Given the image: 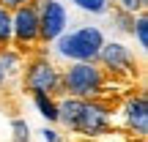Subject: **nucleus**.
<instances>
[{"instance_id": "4", "label": "nucleus", "mask_w": 148, "mask_h": 142, "mask_svg": "<svg viewBox=\"0 0 148 142\" xmlns=\"http://www.w3.org/2000/svg\"><path fill=\"white\" fill-rule=\"evenodd\" d=\"M101 47H104V36L93 25H85L79 30L69 33V36H60L58 41V52L63 58L74 60V63H96Z\"/></svg>"}, {"instance_id": "10", "label": "nucleus", "mask_w": 148, "mask_h": 142, "mask_svg": "<svg viewBox=\"0 0 148 142\" xmlns=\"http://www.w3.org/2000/svg\"><path fill=\"white\" fill-rule=\"evenodd\" d=\"M11 49V14L0 8V52Z\"/></svg>"}, {"instance_id": "5", "label": "nucleus", "mask_w": 148, "mask_h": 142, "mask_svg": "<svg viewBox=\"0 0 148 142\" xmlns=\"http://www.w3.org/2000/svg\"><path fill=\"white\" fill-rule=\"evenodd\" d=\"M11 41L14 52H19L22 58L38 49V8L33 3L11 11Z\"/></svg>"}, {"instance_id": "3", "label": "nucleus", "mask_w": 148, "mask_h": 142, "mask_svg": "<svg viewBox=\"0 0 148 142\" xmlns=\"http://www.w3.org/2000/svg\"><path fill=\"white\" fill-rule=\"evenodd\" d=\"M96 63L104 69V74L110 77V82L115 85V88H121V85H132L134 79L143 77V71H140V63L134 60V55L129 52L123 44H104L99 52V58H96Z\"/></svg>"}, {"instance_id": "2", "label": "nucleus", "mask_w": 148, "mask_h": 142, "mask_svg": "<svg viewBox=\"0 0 148 142\" xmlns=\"http://www.w3.org/2000/svg\"><path fill=\"white\" fill-rule=\"evenodd\" d=\"M22 90L30 96H66L63 82H60V71L49 63L47 52L41 47L33 55L25 58V74H22Z\"/></svg>"}, {"instance_id": "16", "label": "nucleus", "mask_w": 148, "mask_h": 142, "mask_svg": "<svg viewBox=\"0 0 148 142\" xmlns=\"http://www.w3.org/2000/svg\"><path fill=\"white\" fill-rule=\"evenodd\" d=\"M27 3H33V0H0V8L3 11H16V8H22V5H27Z\"/></svg>"}, {"instance_id": "17", "label": "nucleus", "mask_w": 148, "mask_h": 142, "mask_svg": "<svg viewBox=\"0 0 148 142\" xmlns=\"http://www.w3.org/2000/svg\"><path fill=\"white\" fill-rule=\"evenodd\" d=\"M5 90H8V88H5V74L0 71V104H3V96H5Z\"/></svg>"}, {"instance_id": "11", "label": "nucleus", "mask_w": 148, "mask_h": 142, "mask_svg": "<svg viewBox=\"0 0 148 142\" xmlns=\"http://www.w3.org/2000/svg\"><path fill=\"white\" fill-rule=\"evenodd\" d=\"M112 19L118 22V27H121L123 33H132L134 30V14L123 11L121 5H115V3H112Z\"/></svg>"}, {"instance_id": "13", "label": "nucleus", "mask_w": 148, "mask_h": 142, "mask_svg": "<svg viewBox=\"0 0 148 142\" xmlns=\"http://www.w3.org/2000/svg\"><path fill=\"white\" fill-rule=\"evenodd\" d=\"M11 128H14V139L11 142H30V128H27V123L22 118H14Z\"/></svg>"}, {"instance_id": "20", "label": "nucleus", "mask_w": 148, "mask_h": 142, "mask_svg": "<svg viewBox=\"0 0 148 142\" xmlns=\"http://www.w3.org/2000/svg\"><path fill=\"white\" fill-rule=\"evenodd\" d=\"M74 142H88V139H74Z\"/></svg>"}, {"instance_id": "1", "label": "nucleus", "mask_w": 148, "mask_h": 142, "mask_svg": "<svg viewBox=\"0 0 148 142\" xmlns=\"http://www.w3.org/2000/svg\"><path fill=\"white\" fill-rule=\"evenodd\" d=\"M60 82H63L66 96L79 99V101H90V99H99V96H107L115 88L99 63H74L60 74Z\"/></svg>"}, {"instance_id": "18", "label": "nucleus", "mask_w": 148, "mask_h": 142, "mask_svg": "<svg viewBox=\"0 0 148 142\" xmlns=\"http://www.w3.org/2000/svg\"><path fill=\"white\" fill-rule=\"evenodd\" d=\"M44 139L47 142H58V134H55L52 128H44Z\"/></svg>"}, {"instance_id": "6", "label": "nucleus", "mask_w": 148, "mask_h": 142, "mask_svg": "<svg viewBox=\"0 0 148 142\" xmlns=\"http://www.w3.org/2000/svg\"><path fill=\"white\" fill-rule=\"evenodd\" d=\"M123 118H126V128L132 137L145 139L148 134V99H145V90L137 88V93H129L126 101H123Z\"/></svg>"}, {"instance_id": "15", "label": "nucleus", "mask_w": 148, "mask_h": 142, "mask_svg": "<svg viewBox=\"0 0 148 142\" xmlns=\"http://www.w3.org/2000/svg\"><path fill=\"white\" fill-rule=\"evenodd\" d=\"M115 5H121V8L129 11V14H134V11H140V14H143V11H145V0H118Z\"/></svg>"}, {"instance_id": "9", "label": "nucleus", "mask_w": 148, "mask_h": 142, "mask_svg": "<svg viewBox=\"0 0 148 142\" xmlns=\"http://www.w3.org/2000/svg\"><path fill=\"white\" fill-rule=\"evenodd\" d=\"M16 69H22V55L14 52V49L0 52V71H3V74H14Z\"/></svg>"}, {"instance_id": "14", "label": "nucleus", "mask_w": 148, "mask_h": 142, "mask_svg": "<svg viewBox=\"0 0 148 142\" xmlns=\"http://www.w3.org/2000/svg\"><path fill=\"white\" fill-rule=\"evenodd\" d=\"M74 3H77L82 11H90V14H104L107 5H110V0H74Z\"/></svg>"}, {"instance_id": "7", "label": "nucleus", "mask_w": 148, "mask_h": 142, "mask_svg": "<svg viewBox=\"0 0 148 142\" xmlns=\"http://www.w3.org/2000/svg\"><path fill=\"white\" fill-rule=\"evenodd\" d=\"M66 27V11L58 0H49L38 8V44H49L60 38Z\"/></svg>"}, {"instance_id": "8", "label": "nucleus", "mask_w": 148, "mask_h": 142, "mask_svg": "<svg viewBox=\"0 0 148 142\" xmlns=\"http://www.w3.org/2000/svg\"><path fill=\"white\" fill-rule=\"evenodd\" d=\"M33 101H36L38 112H41L47 120H58V101H55L52 96H33Z\"/></svg>"}, {"instance_id": "12", "label": "nucleus", "mask_w": 148, "mask_h": 142, "mask_svg": "<svg viewBox=\"0 0 148 142\" xmlns=\"http://www.w3.org/2000/svg\"><path fill=\"white\" fill-rule=\"evenodd\" d=\"M132 36H137V44H140V47H148V16H145V11L134 19Z\"/></svg>"}, {"instance_id": "19", "label": "nucleus", "mask_w": 148, "mask_h": 142, "mask_svg": "<svg viewBox=\"0 0 148 142\" xmlns=\"http://www.w3.org/2000/svg\"><path fill=\"white\" fill-rule=\"evenodd\" d=\"M129 142H145V139H140V137H132V139H129Z\"/></svg>"}]
</instances>
